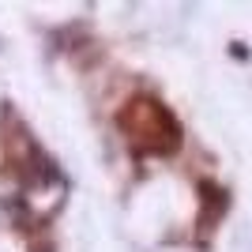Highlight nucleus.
Here are the masks:
<instances>
[{
    "mask_svg": "<svg viewBox=\"0 0 252 252\" xmlns=\"http://www.w3.org/2000/svg\"><path fill=\"white\" fill-rule=\"evenodd\" d=\"M117 128L128 139V147L136 155H173L181 147V125L169 113V105H162L155 94H132L121 113H117Z\"/></svg>",
    "mask_w": 252,
    "mask_h": 252,
    "instance_id": "f257e3e1",
    "label": "nucleus"
}]
</instances>
